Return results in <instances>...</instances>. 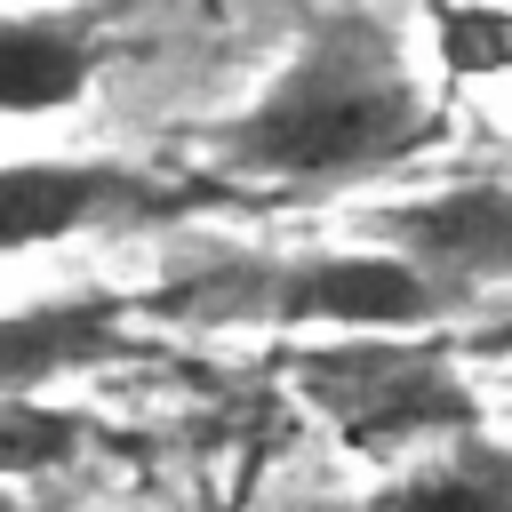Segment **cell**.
I'll use <instances>...</instances> for the list:
<instances>
[{
  "label": "cell",
  "mask_w": 512,
  "mask_h": 512,
  "mask_svg": "<svg viewBox=\"0 0 512 512\" xmlns=\"http://www.w3.org/2000/svg\"><path fill=\"white\" fill-rule=\"evenodd\" d=\"M128 320H136V296H48L24 312H0V400H24L56 376L136 352Z\"/></svg>",
  "instance_id": "cell-6"
},
{
  "label": "cell",
  "mask_w": 512,
  "mask_h": 512,
  "mask_svg": "<svg viewBox=\"0 0 512 512\" xmlns=\"http://www.w3.org/2000/svg\"><path fill=\"white\" fill-rule=\"evenodd\" d=\"M368 512H512V440H496L488 424L400 464Z\"/></svg>",
  "instance_id": "cell-8"
},
{
  "label": "cell",
  "mask_w": 512,
  "mask_h": 512,
  "mask_svg": "<svg viewBox=\"0 0 512 512\" xmlns=\"http://www.w3.org/2000/svg\"><path fill=\"white\" fill-rule=\"evenodd\" d=\"M160 312H192L208 328H336V336H408L432 328L456 296L408 256H224L200 280L152 296Z\"/></svg>",
  "instance_id": "cell-3"
},
{
  "label": "cell",
  "mask_w": 512,
  "mask_h": 512,
  "mask_svg": "<svg viewBox=\"0 0 512 512\" xmlns=\"http://www.w3.org/2000/svg\"><path fill=\"white\" fill-rule=\"evenodd\" d=\"M368 240H384L392 256H408L416 272H432L456 304L472 288L512 280V184H448V192H416V200H384L352 216Z\"/></svg>",
  "instance_id": "cell-5"
},
{
  "label": "cell",
  "mask_w": 512,
  "mask_h": 512,
  "mask_svg": "<svg viewBox=\"0 0 512 512\" xmlns=\"http://www.w3.org/2000/svg\"><path fill=\"white\" fill-rule=\"evenodd\" d=\"M112 56V8L0 16V112H64Z\"/></svg>",
  "instance_id": "cell-7"
},
{
  "label": "cell",
  "mask_w": 512,
  "mask_h": 512,
  "mask_svg": "<svg viewBox=\"0 0 512 512\" xmlns=\"http://www.w3.org/2000/svg\"><path fill=\"white\" fill-rule=\"evenodd\" d=\"M440 56L456 80L512 72V16L504 8H440Z\"/></svg>",
  "instance_id": "cell-10"
},
{
  "label": "cell",
  "mask_w": 512,
  "mask_h": 512,
  "mask_svg": "<svg viewBox=\"0 0 512 512\" xmlns=\"http://www.w3.org/2000/svg\"><path fill=\"white\" fill-rule=\"evenodd\" d=\"M200 200H208L200 184L128 160H0V256L112 232V224H168Z\"/></svg>",
  "instance_id": "cell-4"
},
{
  "label": "cell",
  "mask_w": 512,
  "mask_h": 512,
  "mask_svg": "<svg viewBox=\"0 0 512 512\" xmlns=\"http://www.w3.org/2000/svg\"><path fill=\"white\" fill-rule=\"evenodd\" d=\"M448 136V112L416 80L400 32L368 8L320 16L296 56L272 72L256 104L208 128V168L224 184H272V192H328L384 176Z\"/></svg>",
  "instance_id": "cell-1"
},
{
  "label": "cell",
  "mask_w": 512,
  "mask_h": 512,
  "mask_svg": "<svg viewBox=\"0 0 512 512\" xmlns=\"http://www.w3.org/2000/svg\"><path fill=\"white\" fill-rule=\"evenodd\" d=\"M296 400L352 448V456H432L464 432H480V392L456 368V344L440 328L408 336H320L288 352Z\"/></svg>",
  "instance_id": "cell-2"
},
{
  "label": "cell",
  "mask_w": 512,
  "mask_h": 512,
  "mask_svg": "<svg viewBox=\"0 0 512 512\" xmlns=\"http://www.w3.org/2000/svg\"><path fill=\"white\" fill-rule=\"evenodd\" d=\"M0 512H24V504H16V488H0Z\"/></svg>",
  "instance_id": "cell-11"
},
{
  "label": "cell",
  "mask_w": 512,
  "mask_h": 512,
  "mask_svg": "<svg viewBox=\"0 0 512 512\" xmlns=\"http://www.w3.org/2000/svg\"><path fill=\"white\" fill-rule=\"evenodd\" d=\"M96 440H104V432H96L80 408H56V400H40V392L0 400V488L64 472V464H80Z\"/></svg>",
  "instance_id": "cell-9"
}]
</instances>
